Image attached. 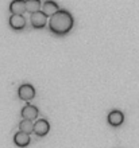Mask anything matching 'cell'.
<instances>
[{"label": "cell", "mask_w": 139, "mask_h": 148, "mask_svg": "<svg viewBox=\"0 0 139 148\" xmlns=\"http://www.w3.org/2000/svg\"><path fill=\"white\" fill-rule=\"evenodd\" d=\"M47 20H49V18H47V16L45 15L42 11L34 12V14H31V16H30L31 26H33L34 28H37V30L46 27V26H47Z\"/></svg>", "instance_id": "7a4b0ae2"}, {"label": "cell", "mask_w": 139, "mask_h": 148, "mask_svg": "<svg viewBox=\"0 0 139 148\" xmlns=\"http://www.w3.org/2000/svg\"><path fill=\"white\" fill-rule=\"evenodd\" d=\"M49 30L55 35H65L73 28L74 19L72 14L65 10H59L57 14L50 16V20H47Z\"/></svg>", "instance_id": "6da1fadb"}, {"label": "cell", "mask_w": 139, "mask_h": 148, "mask_svg": "<svg viewBox=\"0 0 139 148\" xmlns=\"http://www.w3.org/2000/svg\"><path fill=\"white\" fill-rule=\"evenodd\" d=\"M8 23H10V27L12 30H16V31H20L26 27V19H24L23 15H11L10 19H8Z\"/></svg>", "instance_id": "5b68a950"}, {"label": "cell", "mask_w": 139, "mask_h": 148, "mask_svg": "<svg viewBox=\"0 0 139 148\" xmlns=\"http://www.w3.org/2000/svg\"><path fill=\"white\" fill-rule=\"evenodd\" d=\"M18 96H19L20 100L23 101H31L33 98L35 97V89L34 86L30 85V84H23V85L19 86L18 89Z\"/></svg>", "instance_id": "3957f363"}, {"label": "cell", "mask_w": 139, "mask_h": 148, "mask_svg": "<svg viewBox=\"0 0 139 148\" xmlns=\"http://www.w3.org/2000/svg\"><path fill=\"white\" fill-rule=\"evenodd\" d=\"M41 11H42L47 18H50V16H53L54 14H57V12L59 11V7H58V4L55 3V1H53V0H47V1L43 3L42 7H41Z\"/></svg>", "instance_id": "52a82bcc"}, {"label": "cell", "mask_w": 139, "mask_h": 148, "mask_svg": "<svg viewBox=\"0 0 139 148\" xmlns=\"http://www.w3.org/2000/svg\"><path fill=\"white\" fill-rule=\"evenodd\" d=\"M107 120H108V124L111 127H120L124 123V114L120 110H112L108 113Z\"/></svg>", "instance_id": "8992f818"}, {"label": "cell", "mask_w": 139, "mask_h": 148, "mask_svg": "<svg viewBox=\"0 0 139 148\" xmlns=\"http://www.w3.org/2000/svg\"><path fill=\"white\" fill-rule=\"evenodd\" d=\"M19 129L22 131V132L24 133H33V129H34V123L31 120H26V119H23V120L19 123Z\"/></svg>", "instance_id": "7c38bea8"}, {"label": "cell", "mask_w": 139, "mask_h": 148, "mask_svg": "<svg viewBox=\"0 0 139 148\" xmlns=\"http://www.w3.org/2000/svg\"><path fill=\"white\" fill-rule=\"evenodd\" d=\"M24 5H26V12L34 14V12L41 11L42 3L41 0H24Z\"/></svg>", "instance_id": "8fae6325"}, {"label": "cell", "mask_w": 139, "mask_h": 148, "mask_svg": "<svg viewBox=\"0 0 139 148\" xmlns=\"http://www.w3.org/2000/svg\"><path fill=\"white\" fill-rule=\"evenodd\" d=\"M20 114H22V117L23 119H26V120H35L37 117H38L39 112H38V108L35 105H30V104H27L26 106H23V109H22V112H20Z\"/></svg>", "instance_id": "ba28073f"}, {"label": "cell", "mask_w": 139, "mask_h": 148, "mask_svg": "<svg viewBox=\"0 0 139 148\" xmlns=\"http://www.w3.org/2000/svg\"><path fill=\"white\" fill-rule=\"evenodd\" d=\"M10 11H11V15H23L26 12L24 0H12L10 4Z\"/></svg>", "instance_id": "30bf717a"}, {"label": "cell", "mask_w": 139, "mask_h": 148, "mask_svg": "<svg viewBox=\"0 0 139 148\" xmlns=\"http://www.w3.org/2000/svg\"><path fill=\"white\" fill-rule=\"evenodd\" d=\"M49 131H50V124H49V121L45 120V119H41V120L37 121L34 124V129H33V132L38 137L46 136L47 133H49Z\"/></svg>", "instance_id": "277c9868"}, {"label": "cell", "mask_w": 139, "mask_h": 148, "mask_svg": "<svg viewBox=\"0 0 139 148\" xmlns=\"http://www.w3.org/2000/svg\"><path fill=\"white\" fill-rule=\"evenodd\" d=\"M30 135L28 133H24L22 132V131H19V132H16L15 135H14V143H15V145H18V147L20 148H24L27 147L28 144H30Z\"/></svg>", "instance_id": "9c48e42d"}]
</instances>
